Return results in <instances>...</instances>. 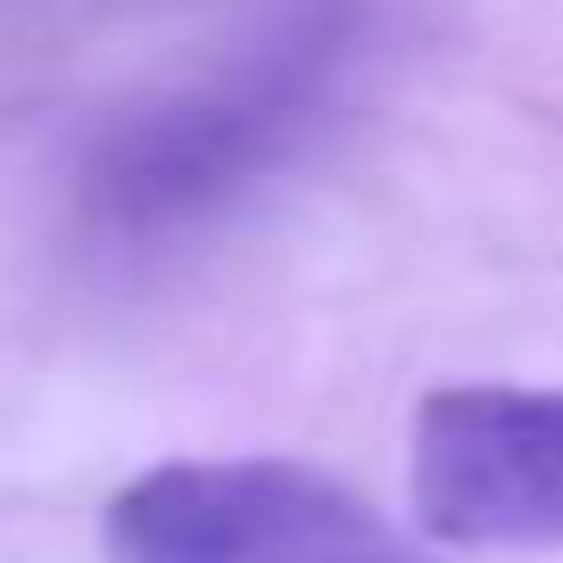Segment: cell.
Instances as JSON below:
<instances>
[{
    "label": "cell",
    "mask_w": 563,
    "mask_h": 563,
    "mask_svg": "<svg viewBox=\"0 0 563 563\" xmlns=\"http://www.w3.org/2000/svg\"><path fill=\"white\" fill-rule=\"evenodd\" d=\"M415 522L440 547H563V389L448 382L415 406Z\"/></svg>",
    "instance_id": "3"
},
{
    "label": "cell",
    "mask_w": 563,
    "mask_h": 563,
    "mask_svg": "<svg viewBox=\"0 0 563 563\" xmlns=\"http://www.w3.org/2000/svg\"><path fill=\"white\" fill-rule=\"evenodd\" d=\"M365 9L356 0H299L265 42H249L216 84L183 91L158 117H133L91 166V216L108 232H175L232 208L249 183L290 166L323 124L340 75L356 58Z\"/></svg>",
    "instance_id": "1"
},
{
    "label": "cell",
    "mask_w": 563,
    "mask_h": 563,
    "mask_svg": "<svg viewBox=\"0 0 563 563\" xmlns=\"http://www.w3.org/2000/svg\"><path fill=\"white\" fill-rule=\"evenodd\" d=\"M108 563H431L349 481L290 456H175L100 514Z\"/></svg>",
    "instance_id": "2"
}]
</instances>
